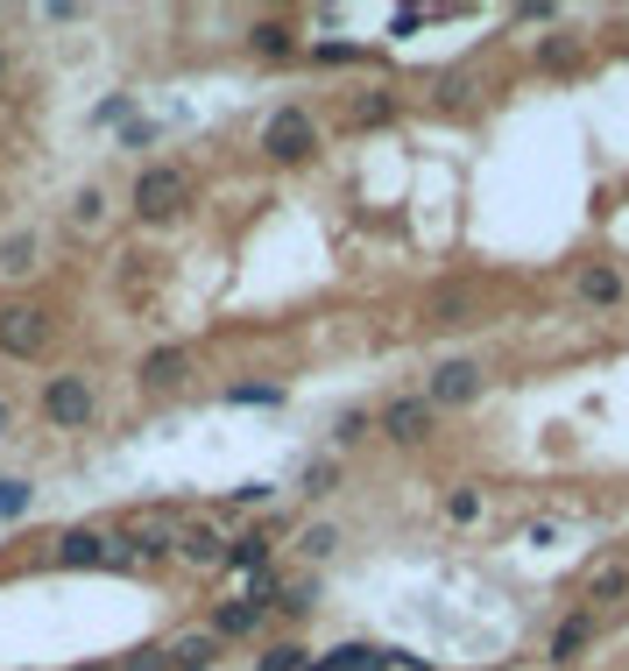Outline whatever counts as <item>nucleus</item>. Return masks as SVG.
I'll return each mask as SVG.
<instances>
[{"label":"nucleus","mask_w":629,"mask_h":671,"mask_svg":"<svg viewBox=\"0 0 629 671\" xmlns=\"http://www.w3.org/2000/svg\"><path fill=\"white\" fill-rule=\"evenodd\" d=\"M135 220H149V226H163V220H177L184 205H192V184H184V170L177 163H149L142 177H135Z\"/></svg>","instance_id":"f257e3e1"},{"label":"nucleus","mask_w":629,"mask_h":671,"mask_svg":"<svg viewBox=\"0 0 629 671\" xmlns=\"http://www.w3.org/2000/svg\"><path fill=\"white\" fill-rule=\"evenodd\" d=\"M262 156L270 163H312L318 156V121L304 106H276L270 128H262Z\"/></svg>","instance_id":"f03ea898"},{"label":"nucleus","mask_w":629,"mask_h":671,"mask_svg":"<svg viewBox=\"0 0 629 671\" xmlns=\"http://www.w3.org/2000/svg\"><path fill=\"white\" fill-rule=\"evenodd\" d=\"M50 333H57V318L43 304H8V312H0V354L8 360H43Z\"/></svg>","instance_id":"7ed1b4c3"},{"label":"nucleus","mask_w":629,"mask_h":671,"mask_svg":"<svg viewBox=\"0 0 629 671\" xmlns=\"http://www.w3.org/2000/svg\"><path fill=\"white\" fill-rule=\"evenodd\" d=\"M43 417L57 431H85L92 425V382L85 375H50L43 382Z\"/></svg>","instance_id":"20e7f679"},{"label":"nucleus","mask_w":629,"mask_h":671,"mask_svg":"<svg viewBox=\"0 0 629 671\" xmlns=\"http://www.w3.org/2000/svg\"><path fill=\"white\" fill-rule=\"evenodd\" d=\"M474 396H481V368H474V360H438L432 382H425L432 410H467Z\"/></svg>","instance_id":"39448f33"},{"label":"nucleus","mask_w":629,"mask_h":671,"mask_svg":"<svg viewBox=\"0 0 629 671\" xmlns=\"http://www.w3.org/2000/svg\"><path fill=\"white\" fill-rule=\"evenodd\" d=\"M50 566H64V572L113 566V537H100V530H57L50 537Z\"/></svg>","instance_id":"423d86ee"},{"label":"nucleus","mask_w":629,"mask_h":671,"mask_svg":"<svg viewBox=\"0 0 629 671\" xmlns=\"http://www.w3.org/2000/svg\"><path fill=\"white\" fill-rule=\"evenodd\" d=\"M375 425H383L396 446H425V438H432V403H425V396H396Z\"/></svg>","instance_id":"0eeeda50"},{"label":"nucleus","mask_w":629,"mask_h":671,"mask_svg":"<svg viewBox=\"0 0 629 671\" xmlns=\"http://www.w3.org/2000/svg\"><path fill=\"white\" fill-rule=\"evenodd\" d=\"M339 121H347L354 134H368V128H389V121H396V92H383V85L354 92V100L339 106Z\"/></svg>","instance_id":"6e6552de"},{"label":"nucleus","mask_w":629,"mask_h":671,"mask_svg":"<svg viewBox=\"0 0 629 671\" xmlns=\"http://www.w3.org/2000/svg\"><path fill=\"white\" fill-rule=\"evenodd\" d=\"M262 616H270V601H255V593H234V601L213 608V637H255Z\"/></svg>","instance_id":"1a4fd4ad"},{"label":"nucleus","mask_w":629,"mask_h":671,"mask_svg":"<svg viewBox=\"0 0 629 671\" xmlns=\"http://www.w3.org/2000/svg\"><path fill=\"white\" fill-rule=\"evenodd\" d=\"M622 593H629V559H608V566L587 572L580 601H587V616H601V608H608V601H622Z\"/></svg>","instance_id":"9d476101"},{"label":"nucleus","mask_w":629,"mask_h":671,"mask_svg":"<svg viewBox=\"0 0 629 671\" xmlns=\"http://www.w3.org/2000/svg\"><path fill=\"white\" fill-rule=\"evenodd\" d=\"M177 559H184V566H220V559H226L220 523H177Z\"/></svg>","instance_id":"9b49d317"},{"label":"nucleus","mask_w":629,"mask_h":671,"mask_svg":"<svg viewBox=\"0 0 629 671\" xmlns=\"http://www.w3.org/2000/svg\"><path fill=\"white\" fill-rule=\"evenodd\" d=\"M184 375H192V354H184V347H156L142 360V389H177Z\"/></svg>","instance_id":"f8f14e48"},{"label":"nucleus","mask_w":629,"mask_h":671,"mask_svg":"<svg viewBox=\"0 0 629 671\" xmlns=\"http://www.w3.org/2000/svg\"><path fill=\"white\" fill-rule=\"evenodd\" d=\"M304 671H389V650H375V643H339V650H326V664H304Z\"/></svg>","instance_id":"ddd939ff"},{"label":"nucleus","mask_w":629,"mask_h":671,"mask_svg":"<svg viewBox=\"0 0 629 671\" xmlns=\"http://www.w3.org/2000/svg\"><path fill=\"white\" fill-rule=\"evenodd\" d=\"M587 643H595V616H587V608H580V616H566L559 629H551V664H566V658H580V650Z\"/></svg>","instance_id":"4468645a"},{"label":"nucleus","mask_w":629,"mask_h":671,"mask_svg":"<svg viewBox=\"0 0 629 671\" xmlns=\"http://www.w3.org/2000/svg\"><path fill=\"white\" fill-rule=\"evenodd\" d=\"M270 545H276L270 530H247V537H234V545H226V559H220V566H234V572H247V580H255L262 559H270Z\"/></svg>","instance_id":"2eb2a0df"},{"label":"nucleus","mask_w":629,"mask_h":671,"mask_svg":"<svg viewBox=\"0 0 629 671\" xmlns=\"http://www.w3.org/2000/svg\"><path fill=\"white\" fill-rule=\"evenodd\" d=\"M247 50H255V57H297V29L270 14V22H255V29H247Z\"/></svg>","instance_id":"dca6fc26"},{"label":"nucleus","mask_w":629,"mask_h":671,"mask_svg":"<svg viewBox=\"0 0 629 671\" xmlns=\"http://www.w3.org/2000/svg\"><path fill=\"white\" fill-rule=\"evenodd\" d=\"M35 255H43V241H35V234H8V241H0V276H35Z\"/></svg>","instance_id":"f3484780"},{"label":"nucleus","mask_w":629,"mask_h":671,"mask_svg":"<svg viewBox=\"0 0 629 671\" xmlns=\"http://www.w3.org/2000/svg\"><path fill=\"white\" fill-rule=\"evenodd\" d=\"M213 650H220V637H213V629H192V637H177V643H170V671H205V664H213Z\"/></svg>","instance_id":"a211bd4d"},{"label":"nucleus","mask_w":629,"mask_h":671,"mask_svg":"<svg viewBox=\"0 0 629 671\" xmlns=\"http://www.w3.org/2000/svg\"><path fill=\"white\" fill-rule=\"evenodd\" d=\"M538 71H580V35L551 29L545 43H538Z\"/></svg>","instance_id":"6ab92c4d"},{"label":"nucleus","mask_w":629,"mask_h":671,"mask_svg":"<svg viewBox=\"0 0 629 671\" xmlns=\"http://www.w3.org/2000/svg\"><path fill=\"white\" fill-rule=\"evenodd\" d=\"M580 297H587V304H616V297H622V276H616V268H601V262L580 268Z\"/></svg>","instance_id":"aec40b11"},{"label":"nucleus","mask_w":629,"mask_h":671,"mask_svg":"<svg viewBox=\"0 0 629 671\" xmlns=\"http://www.w3.org/2000/svg\"><path fill=\"white\" fill-rule=\"evenodd\" d=\"M333 551H339V523H312L297 537V559H312V566H326Z\"/></svg>","instance_id":"412c9836"},{"label":"nucleus","mask_w":629,"mask_h":671,"mask_svg":"<svg viewBox=\"0 0 629 671\" xmlns=\"http://www.w3.org/2000/svg\"><path fill=\"white\" fill-rule=\"evenodd\" d=\"M100 220H106V191H100V184H85L79 199H71V226H85V234H92Z\"/></svg>","instance_id":"4be33fe9"},{"label":"nucleus","mask_w":629,"mask_h":671,"mask_svg":"<svg viewBox=\"0 0 629 671\" xmlns=\"http://www.w3.org/2000/svg\"><path fill=\"white\" fill-rule=\"evenodd\" d=\"M304 658H312L304 643H270V650L255 658V671H304Z\"/></svg>","instance_id":"5701e85b"},{"label":"nucleus","mask_w":629,"mask_h":671,"mask_svg":"<svg viewBox=\"0 0 629 671\" xmlns=\"http://www.w3.org/2000/svg\"><path fill=\"white\" fill-rule=\"evenodd\" d=\"M368 425H375L368 410H339L333 417V438H339V446H354V438H368Z\"/></svg>","instance_id":"b1692460"},{"label":"nucleus","mask_w":629,"mask_h":671,"mask_svg":"<svg viewBox=\"0 0 629 671\" xmlns=\"http://www.w3.org/2000/svg\"><path fill=\"white\" fill-rule=\"evenodd\" d=\"M333 481H339L333 459H312V467H304V495H333Z\"/></svg>","instance_id":"393cba45"},{"label":"nucleus","mask_w":629,"mask_h":671,"mask_svg":"<svg viewBox=\"0 0 629 671\" xmlns=\"http://www.w3.org/2000/svg\"><path fill=\"white\" fill-rule=\"evenodd\" d=\"M446 516H453V523H474V516H481V495H474V488H453V495H446Z\"/></svg>","instance_id":"a878e982"},{"label":"nucleus","mask_w":629,"mask_h":671,"mask_svg":"<svg viewBox=\"0 0 629 671\" xmlns=\"http://www.w3.org/2000/svg\"><path fill=\"white\" fill-rule=\"evenodd\" d=\"M29 502H35V488H29V481H0V516H22Z\"/></svg>","instance_id":"bb28decb"},{"label":"nucleus","mask_w":629,"mask_h":671,"mask_svg":"<svg viewBox=\"0 0 629 671\" xmlns=\"http://www.w3.org/2000/svg\"><path fill=\"white\" fill-rule=\"evenodd\" d=\"M312 64H361V43H318Z\"/></svg>","instance_id":"cd10ccee"},{"label":"nucleus","mask_w":629,"mask_h":671,"mask_svg":"<svg viewBox=\"0 0 629 671\" xmlns=\"http://www.w3.org/2000/svg\"><path fill=\"white\" fill-rule=\"evenodd\" d=\"M283 389L276 382H241V389H226V403H276Z\"/></svg>","instance_id":"c85d7f7f"},{"label":"nucleus","mask_w":629,"mask_h":671,"mask_svg":"<svg viewBox=\"0 0 629 671\" xmlns=\"http://www.w3.org/2000/svg\"><path fill=\"white\" fill-rule=\"evenodd\" d=\"M121 671H170V650H135Z\"/></svg>","instance_id":"c756f323"},{"label":"nucleus","mask_w":629,"mask_h":671,"mask_svg":"<svg viewBox=\"0 0 629 671\" xmlns=\"http://www.w3.org/2000/svg\"><path fill=\"white\" fill-rule=\"evenodd\" d=\"M234 502H241V509H255V502H270V481H247V488H234Z\"/></svg>","instance_id":"7c9ffc66"},{"label":"nucleus","mask_w":629,"mask_h":671,"mask_svg":"<svg viewBox=\"0 0 629 671\" xmlns=\"http://www.w3.org/2000/svg\"><path fill=\"white\" fill-rule=\"evenodd\" d=\"M8 431H14V403L0 396V438H8Z\"/></svg>","instance_id":"2f4dec72"},{"label":"nucleus","mask_w":629,"mask_h":671,"mask_svg":"<svg viewBox=\"0 0 629 671\" xmlns=\"http://www.w3.org/2000/svg\"><path fill=\"white\" fill-rule=\"evenodd\" d=\"M85 671H121V664H85Z\"/></svg>","instance_id":"473e14b6"},{"label":"nucleus","mask_w":629,"mask_h":671,"mask_svg":"<svg viewBox=\"0 0 629 671\" xmlns=\"http://www.w3.org/2000/svg\"><path fill=\"white\" fill-rule=\"evenodd\" d=\"M0 71H8V43H0Z\"/></svg>","instance_id":"72a5a7b5"}]
</instances>
